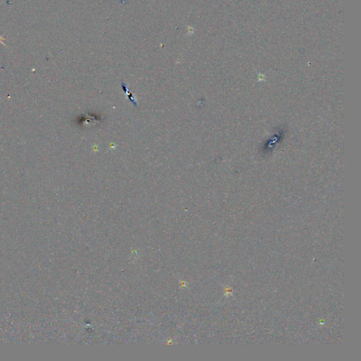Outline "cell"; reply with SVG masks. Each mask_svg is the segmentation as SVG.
<instances>
[{
    "label": "cell",
    "instance_id": "obj_1",
    "mask_svg": "<svg viewBox=\"0 0 361 361\" xmlns=\"http://www.w3.org/2000/svg\"><path fill=\"white\" fill-rule=\"evenodd\" d=\"M121 87H122V88L123 89V90H124V92L126 93V96L128 97V98H129L131 102H132V103L133 104V105H135V106L137 107L138 105H137L136 100H135V98L134 97V96H133V93H130V92L129 91V90H128V88H127L126 85L124 83H121Z\"/></svg>",
    "mask_w": 361,
    "mask_h": 361
},
{
    "label": "cell",
    "instance_id": "obj_2",
    "mask_svg": "<svg viewBox=\"0 0 361 361\" xmlns=\"http://www.w3.org/2000/svg\"><path fill=\"white\" fill-rule=\"evenodd\" d=\"M4 40V38L2 35H0V44H2V45H3L4 46H6V45H5L4 43V42H3Z\"/></svg>",
    "mask_w": 361,
    "mask_h": 361
}]
</instances>
